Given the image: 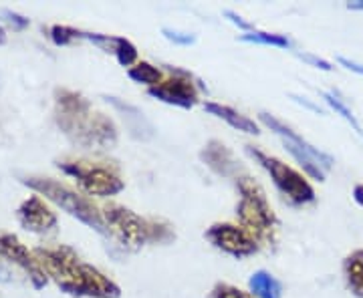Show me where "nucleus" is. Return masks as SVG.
Wrapping results in <instances>:
<instances>
[{
    "label": "nucleus",
    "mask_w": 363,
    "mask_h": 298,
    "mask_svg": "<svg viewBox=\"0 0 363 298\" xmlns=\"http://www.w3.org/2000/svg\"><path fill=\"white\" fill-rule=\"evenodd\" d=\"M104 220L109 234H113L119 244L130 250H140L150 242H169L174 238L172 226L156 218H142L130 207L107 204L104 207Z\"/></svg>",
    "instance_id": "20e7f679"
},
{
    "label": "nucleus",
    "mask_w": 363,
    "mask_h": 298,
    "mask_svg": "<svg viewBox=\"0 0 363 298\" xmlns=\"http://www.w3.org/2000/svg\"><path fill=\"white\" fill-rule=\"evenodd\" d=\"M247 154L259 164L260 168L267 169V173L271 176L277 190L285 195L293 206H305V204L315 202V190H313V185L307 182V178L301 171L286 166L285 161H281L277 157L260 151L252 145H247Z\"/></svg>",
    "instance_id": "0eeeda50"
},
{
    "label": "nucleus",
    "mask_w": 363,
    "mask_h": 298,
    "mask_svg": "<svg viewBox=\"0 0 363 298\" xmlns=\"http://www.w3.org/2000/svg\"><path fill=\"white\" fill-rule=\"evenodd\" d=\"M25 183L30 185L35 192H39L40 195H45L47 200H51L55 206L63 207L67 214H71L73 218L87 224L95 232H99L101 236H109L104 214L97 210V206L91 202L89 197L77 194L75 190L67 188L63 183L55 182L51 178H26Z\"/></svg>",
    "instance_id": "39448f33"
},
{
    "label": "nucleus",
    "mask_w": 363,
    "mask_h": 298,
    "mask_svg": "<svg viewBox=\"0 0 363 298\" xmlns=\"http://www.w3.org/2000/svg\"><path fill=\"white\" fill-rule=\"evenodd\" d=\"M162 35L174 42V45H182V47H188V45H194L196 37L194 35H188V33H180V30H172V28H162Z\"/></svg>",
    "instance_id": "b1692460"
},
{
    "label": "nucleus",
    "mask_w": 363,
    "mask_h": 298,
    "mask_svg": "<svg viewBox=\"0 0 363 298\" xmlns=\"http://www.w3.org/2000/svg\"><path fill=\"white\" fill-rule=\"evenodd\" d=\"M0 258H6L9 262L21 266L33 280L35 288H43L47 285L49 276L43 273L35 252H30L14 234H0Z\"/></svg>",
    "instance_id": "9b49d317"
},
{
    "label": "nucleus",
    "mask_w": 363,
    "mask_h": 298,
    "mask_svg": "<svg viewBox=\"0 0 363 298\" xmlns=\"http://www.w3.org/2000/svg\"><path fill=\"white\" fill-rule=\"evenodd\" d=\"M51 37L57 45H69L75 39H83V33L75 30V28H69V26H52Z\"/></svg>",
    "instance_id": "4be33fe9"
},
{
    "label": "nucleus",
    "mask_w": 363,
    "mask_h": 298,
    "mask_svg": "<svg viewBox=\"0 0 363 298\" xmlns=\"http://www.w3.org/2000/svg\"><path fill=\"white\" fill-rule=\"evenodd\" d=\"M212 298H255L250 297L248 292H242L240 288H236L233 285H216L212 290Z\"/></svg>",
    "instance_id": "5701e85b"
},
{
    "label": "nucleus",
    "mask_w": 363,
    "mask_h": 298,
    "mask_svg": "<svg viewBox=\"0 0 363 298\" xmlns=\"http://www.w3.org/2000/svg\"><path fill=\"white\" fill-rule=\"evenodd\" d=\"M192 75L182 69H168V77L157 87L147 89V95L157 101L176 105L182 109H192L198 103V85L192 83Z\"/></svg>",
    "instance_id": "1a4fd4ad"
},
{
    "label": "nucleus",
    "mask_w": 363,
    "mask_h": 298,
    "mask_svg": "<svg viewBox=\"0 0 363 298\" xmlns=\"http://www.w3.org/2000/svg\"><path fill=\"white\" fill-rule=\"evenodd\" d=\"M250 294L257 298H283V285L267 270H257L248 280Z\"/></svg>",
    "instance_id": "a211bd4d"
},
{
    "label": "nucleus",
    "mask_w": 363,
    "mask_h": 298,
    "mask_svg": "<svg viewBox=\"0 0 363 298\" xmlns=\"http://www.w3.org/2000/svg\"><path fill=\"white\" fill-rule=\"evenodd\" d=\"M337 61H339V65H343L347 71H351V73H357V75H362L363 77V65L355 63V61H351V59H345V57H339Z\"/></svg>",
    "instance_id": "bb28decb"
},
{
    "label": "nucleus",
    "mask_w": 363,
    "mask_h": 298,
    "mask_svg": "<svg viewBox=\"0 0 363 298\" xmlns=\"http://www.w3.org/2000/svg\"><path fill=\"white\" fill-rule=\"evenodd\" d=\"M236 188L240 194V202L236 206L240 226L259 244H274L279 234V218L274 216L262 185L250 176H240L236 180Z\"/></svg>",
    "instance_id": "7ed1b4c3"
},
{
    "label": "nucleus",
    "mask_w": 363,
    "mask_h": 298,
    "mask_svg": "<svg viewBox=\"0 0 363 298\" xmlns=\"http://www.w3.org/2000/svg\"><path fill=\"white\" fill-rule=\"evenodd\" d=\"M238 40L242 42H255V45H267V47H277V49H291V40L285 35H274V33H262V30H252L247 35H240Z\"/></svg>",
    "instance_id": "aec40b11"
},
{
    "label": "nucleus",
    "mask_w": 363,
    "mask_h": 298,
    "mask_svg": "<svg viewBox=\"0 0 363 298\" xmlns=\"http://www.w3.org/2000/svg\"><path fill=\"white\" fill-rule=\"evenodd\" d=\"M105 99L123 113V119H125V125H128V130H130L131 137L142 139V142L154 137V125L145 119V115H143L138 107H133V105L130 103H123V101H119L116 97H105Z\"/></svg>",
    "instance_id": "2eb2a0df"
},
{
    "label": "nucleus",
    "mask_w": 363,
    "mask_h": 298,
    "mask_svg": "<svg viewBox=\"0 0 363 298\" xmlns=\"http://www.w3.org/2000/svg\"><path fill=\"white\" fill-rule=\"evenodd\" d=\"M43 273L71 297L119 298L121 288L101 270L79 258L71 246L37 248L33 250Z\"/></svg>",
    "instance_id": "f257e3e1"
},
{
    "label": "nucleus",
    "mask_w": 363,
    "mask_h": 298,
    "mask_svg": "<svg viewBox=\"0 0 363 298\" xmlns=\"http://www.w3.org/2000/svg\"><path fill=\"white\" fill-rule=\"evenodd\" d=\"M343 276L351 294L363 298V250H353L343 260Z\"/></svg>",
    "instance_id": "f3484780"
},
{
    "label": "nucleus",
    "mask_w": 363,
    "mask_h": 298,
    "mask_svg": "<svg viewBox=\"0 0 363 298\" xmlns=\"http://www.w3.org/2000/svg\"><path fill=\"white\" fill-rule=\"evenodd\" d=\"M224 16L233 23V25H236L240 30H247V33H252V25L250 23H247L240 14H236L234 11H224Z\"/></svg>",
    "instance_id": "a878e982"
},
{
    "label": "nucleus",
    "mask_w": 363,
    "mask_h": 298,
    "mask_svg": "<svg viewBox=\"0 0 363 298\" xmlns=\"http://www.w3.org/2000/svg\"><path fill=\"white\" fill-rule=\"evenodd\" d=\"M204 111L210 113V115L218 117V119H222V121H226V123H228L230 127H234V130L242 131V133H248V135H260L259 125H257L250 117L238 113L236 109L228 107V105L204 103Z\"/></svg>",
    "instance_id": "dca6fc26"
},
{
    "label": "nucleus",
    "mask_w": 363,
    "mask_h": 298,
    "mask_svg": "<svg viewBox=\"0 0 363 298\" xmlns=\"http://www.w3.org/2000/svg\"><path fill=\"white\" fill-rule=\"evenodd\" d=\"M297 57L301 61H305V63H309L315 69H321V71H333V65L329 63V61H325L321 57H315L311 52H297Z\"/></svg>",
    "instance_id": "393cba45"
},
{
    "label": "nucleus",
    "mask_w": 363,
    "mask_h": 298,
    "mask_svg": "<svg viewBox=\"0 0 363 298\" xmlns=\"http://www.w3.org/2000/svg\"><path fill=\"white\" fill-rule=\"evenodd\" d=\"M206 240L214 248L226 252L228 256L234 258H247L259 252V242L242 228L234 224H212L206 230Z\"/></svg>",
    "instance_id": "9d476101"
},
{
    "label": "nucleus",
    "mask_w": 363,
    "mask_h": 298,
    "mask_svg": "<svg viewBox=\"0 0 363 298\" xmlns=\"http://www.w3.org/2000/svg\"><path fill=\"white\" fill-rule=\"evenodd\" d=\"M128 77H130L131 81H135V83H140V85H147V89L157 87V85L164 81L162 71H160L157 67L145 63V61L131 67L130 71H128Z\"/></svg>",
    "instance_id": "6ab92c4d"
},
{
    "label": "nucleus",
    "mask_w": 363,
    "mask_h": 298,
    "mask_svg": "<svg viewBox=\"0 0 363 298\" xmlns=\"http://www.w3.org/2000/svg\"><path fill=\"white\" fill-rule=\"evenodd\" d=\"M259 119L269 127L271 131H274L277 135L283 137V143H285L286 151L291 156L297 159V164L301 168L305 169V173L311 178V180H317V182H325V171L333 168L335 159L325 154L321 149H317L315 145L303 139L298 135L297 131H293L289 125H285L281 119H277L271 113H260Z\"/></svg>",
    "instance_id": "423d86ee"
},
{
    "label": "nucleus",
    "mask_w": 363,
    "mask_h": 298,
    "mask_svg": "<svg viewBox=\"0 0 363 298\" xmlns=\"http://www.w3.org/2000/svg\"><path fill=\"white\" fill-rule=\"evenodd\" d=\"M350 11H363V0H355V2H347Z\"/></svg>",
    "instance_id": "c756f323"
},
{
    "label": "nucleus",
    "mask_w": 363,
    "mask_h": 298,
    "mask_svg": "<svg viewBox=\"0 0 363 298\" xmlns=\"http://www.w3.org/2000/svg\"><path fill=\"white\" fill-rule=\"evenodd\" d=\"M200 159H202L214 173H218V176L234 178V180L240 178V176H238V173L242 171L240 161H236V157H234L233 151H230L222 142H216V139L208 142L206 145H204V149L200 151Z\"/></svg>",
    "instance_id": "ddd939ff"
},
{
    "label": "nucleus",
    "mask_w": 363,
    "mask_h": 298,
    "mask_svg": "<svg viewBox=\"0 0 363 298\" xmlns=\"http://www.w3.org/2000/svg\"><path fill=\"white\" fill-rule=\"evenodd\" d=\"M18 220L28 232L47 234L57 226V216L39 194L28 195L16 210Z\"/></svg>",
    "instance_id": "f8f14e48"
},
{
    "label": "nucleus",
    "mask_w": 363,
    "mask_h": 298,
    "mask_svg": "<svg viewBox=\"0 0 363 298\" xmlns=\"http://www.w3.org/2000/svg\"><path fill=\"white\" fill-rule=\"evenodd\" d=\"M83 39L93 40L105 52H113L117 63L121 67L131 69V65H138V49L131 40L123 37H109V35H89V33H83Z\"/></svg>",
    "instance_id": "4468645a"
},
{
    "label": "nucleus",
    "mask_w": 363,
    "mask_h": 298,
    "mask_svg": "<svg viewBox=\"0 0 363 298\" xmlns=\"http://www.w3.org/2000/svg\"><path fill=\"white\" fill-rule=\"evenodd\" d=\"M321 97H323V99H325V103L329 105V107H331V109H333V111H335L337 115L343 117V119H345V121L350 123L351 127H353V130L357 131V133H359V135H362V137H363V127H362V125H359V121H357V119H355V115L351 113L350 107L343 103V99H339L337 93L323 91V93H321Z\"/></svg>",
    "instance_id": "412c9836"
},
{
    "label": "nucleus",
    "mask_w": 363,
    "mask_h": 298,
    "mask_svg": "<svg viewBox=\"0 0 363 298\" xmlns=\"http://www.w3.org/2000/svg\"><path fill=\"white\" fill-rule=\"evenodd\" d=\"M59 168L67 176L75 178L79 188L89 195H116L123 192L125 183L121 180L119 171L104 161H89V159H71V161H59Z\"/></svg>",
    "instance_id": "6e6552de"
},
{
    "label": "nucleus",
    "mask_w": 363,
    "mask_h": 298,
    "mask_svg": "<svg viewBox=\"0 0 363 298\" xmlns=\"http://www.w3.org/2000/svg\"><path fill=\"white\" fill-rule=\"evenodd\" d=\"M55 119L73 143L87 149H107L117 143L116 123L104 113L93 111L91 103L77 91H55Z\"/></svg>",
    "instance_id": "f03ea898"
},
{
    "label": "nucleus",
    "mask_w": 363,
    "mask_h": 298,
    "mask_svg": "<svg viewBox=\"0 0 363 298\" xmlns=\"http://www.w3.org/2000/svg\"><path fill=\"white\" fill-rule=\"evenodd\" d=\"M291 97H293V99H295L297 103L303 105V107H307V109H311V111H315V113H319V115H323V111H321V109H319L317 105H313L311 101H307L305 97H297V95H291Z\"/></svg>",
    "instance_id": "cd10ccee"
},
{
    "label": "nucleus",
    "mask_w": 363,
    "mask_h": 298,
    "mask_svg": "<svg viewBox=\"0 0 363 298\" xmlns=\"http://www.w3.org/2000/svg\"><path fill=\"white\" fill-rule=\"evenodd\" d=\"M353 200L363 207V183H357V185L353 188Z\"/></svg>",
    "instance_id": "c85d7f7f"
}]
</instances>
